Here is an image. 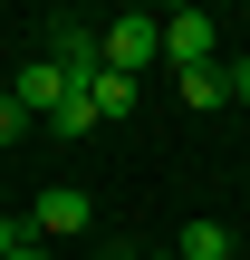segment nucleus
I'll use <instances>...</instances> for the list:
<instances>
[{
    "label": "nucleus",
    "instance_id": "nucleus-12",
    "mask_svg": "<svg viewBox=\"0 0 250 260\" xmlns=\"http://www.w3.org/2000/svg\"><path fill=\"white\" fill-rule=\"evenodd\" d=\"M10 260H58V251H48V241H19V251H10Z\"/></svg>",
    "mask_w": 250,
    "mask_h": 260
},
{
    "label": "nucleus",
    "instance_id": "nucleus-10",
    "mask_svg": "<svg viewBox=\"0 0 250 260\" xmlns=\"http://www.w3.org/2000/svg\"><path fill=\"white\" fill-rule=\"evenodd\" d=\"M19 241H29V222H19V212H0V260L19 251Z\"/></svg>",
    "mask_w": 250,
    "mask_h": 260
},
{
    "label": "nucleus",
    "instance_id": "nucleus-4",
    "mask_svg": "<svg viewBox=\"0 0 250 260\" xmlns=\"http://www.w3.org/2000/svg\"><path fill=\"white\" fill-rule=\"evenodd\" d=\"M164 58V19H106V68L116 77H145Z\"/></svg>",
    "mask_w": 250,
    "mask_h": 260
},
{
    "label": "nucleus",
    "instance_id": "nucleus-7",
    "mask_svg": "<svg viewBox=\"0 0 250 260\" xmlns=\"http://www.w3.org/2000/svg\"><path fill=\"white\" fill-rule=\"evenodd\" d=\"M173 251H183V260H241L222 222H183V241H173Z\"/></svg>",
    "mask_w": 250,
    "mask_h": 260
},
{
    "label": "nucleus",
    "instance_id": "nucleus-2",
    "mask_svg": "<svg viewBox=\"0 0 250 260\" xmlns=\"http://www.w3.org/2000/svg\"><path fill=\"white\" fill-rule=\"evenodd\" d=\"M48 58H58L77 87H96V77H106V19H58V29H48Z\"/></svg>",
    "mask_w": 250,
    "mask_h": 260
},
{
    "label": "nucleus",
    "instance_id": "nucleus-6",
    "mask_svg": "<svg viewBox=\"0 0 250 260\" xmlns=\"http://www.w3.org/2000/svg\"><path fill=\"white\" fill-rule=\"evenodd\" d=\"M135 96H145V77H116V68H106V77L87 87V106H96V125H106V116H135Z\"/></svg>",
    "mask_w": 250,
    "mask_h": 260
},
{
    "label": "nucleus",
    "instance_id": "nucleus-1",
    "mask_svg": "<svg viewBox=\"0 0 250 260\" xmlns=\"http://www.w3.org/2000/svg\"><path fill=\"white\" fill-rule=\"evenodd\" d=\"M164 68H222V19L212 10H164Z\"/></svg>",
    "mask_w": 250,
    "mask_h": 260
},
{
    "label": "nucleus",
    "instance_id": "nucleus-9",
    "mask_svg": "<svg viewBox=\"0 0 250 260\" xmlns=\"http://www.w3.org/2000/svg\"><path fill=\"white\" fill-rule=\"evenodd\" d=\"M19 125H29V106H19V96H0V145H19Z\"/></svg>",
    "mask_w": 250,
    "mask_h": 260
},
{
    "label": "nucleus",
    "instance_id": "nucleus-8",
    "mask_svg": "<svg viewBox=\"0 0 250 260\" xmlns=\"http://www.w3.org/2000/svg\"><path fill=\"white\" fill-rule=\"evenodd\" d=\"M173 87H183V106H222L231 96V68H183Z\"/></svg>",
    "mask_w": 250,
    "mask_h": 260
},
{
    "label": "nucleus",
    "instance_id": "nucleus-11",
    "mask_svg": "<svg viewBox=\"0 0 250 260\" xmlns=\"http://www.w3.org/2000/svg\"><path fill=\"white\" fill-rule=\"evenodd\" d=\"M231 106H250V58H231Z\"/></svg>",
    "mask_w": 250,
    "mask_h": 260
},
{
    "label": "nucleus",
    "instance_id": "nucleus-13",
    "mask_svg": "<svg viewBox=\"0 0 250 260\" xmlns=\"http://www.w3.org/2000/svg\"><path fill=\"white\" fill-rule=\"evenodd\" d=\"M87 260H135V251H87Z\"/></svg>",
    "mask_w": 250,
    "mask_h": 260
},
{
    "label": "nucleus",
    "instance_id": "nucleus-5",
    "mask_svg": "<svg viewBox=\"0 0 250 260\" xmlns=\"http://www.w3.org/2000/svg\"><path fill=\"white\" fill-rule=\"evenodd\" d=\"M10 96H19L29 116H58V106H67V96H87V87H77V77H67V68H58V58L39 48V58L19 68V87H10Z\"/></svg>",
    "mask_w": 250,
    "mask_h": 260
},
{
    "label": "nucleus",
    "instance_id": "nucleus-3",
    "mask_svg": "<svg viewBox=\"0 0 250 260\" xmlns=\"http://www.w3.org/2000/svg\"><path fill=\"white\" fill-rule=\"evenodd\" d=\"M87 222H96V203H87L77 183H48V193L29 203V241H48V251H58V241H77Z\"/></svg>",
    "mask_w": 250,
    "mask_h": 260
}]
</instances>
